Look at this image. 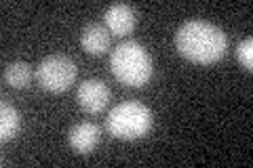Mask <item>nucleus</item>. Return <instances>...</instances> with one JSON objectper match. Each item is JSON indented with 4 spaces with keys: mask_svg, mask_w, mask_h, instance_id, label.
Returning <instances> with one entry per match:
<instances>
[{
    "mask_svg": "<svg viewBox=\"0 0 253 168\" xmlns=\"http://www.w3.org/2000/svg\"><path fill=\"white\" fill-rule=\"evenodd\" d=\"M81 46L89 55H104L110 46V32L106 26L89 23L81 32Z\"/></svg>",
    "mask_w": 253,
    "mask_h": 168,
    "instance_id": "nucleus-8",
    "label": "nucleus"
},
{
    "mask_svg": "<svg viewBox=\"0 0 253 168\" xmlns=\"http://www.w3.org/2000/svg\"><path fill=\"white\" fill-rule=\"evenodd\" d=\"M99 139H101V131L95 122L76 124V126H72V131L68 134L70 145H72V149L78 151V154H89V151H93L97 147Z\"/></svg>",
    "mask_w": 253,
    "mask_h": 168,
    "instance_id": "nucleus-7",
    "label": "nucleus"
},
{
    "mask_svg": "<svg viewBox=\"0 0 253 168\" xmlns=\"http://www.w3.org/2000/svg\"><path fill=\"white\" fill-rule=\"evenodd\" d=\"M106 129L112 137L123 141L146 137L152 129V111L139 101H123L106 118Z\"/></svg>",
    "mask_w": 253,
    "mask_h": 168,
    "instance_id": "nucleus-3",
    "label": "nucleus"
},
{
    "mask_svg": "<svg viewBox=\"0 0 253 168\" xmlns=\"http://www.w3.org/2000/svg\"><path fill=\"white\" fill-rule=\"evenodd\" d=\"M78 105H81L86 114H99V111H104L108 101H110V89L104 80L99 78H89L81 82L78 86Z\"/></svg>",
    "mask_w": 253,
    "mask_h": 168,
    "instance_id": "nucleus-5",
    "label": "nucleus"
},
{
    "mask_svg": "<svg viewBox=\"0 0 253 168\" xmlns=\"http://www.w3.org/2000/svg\"><path fill=\"white\" fill-rule=\"evenodd\" d=\"M76 63L66 57V55H51L41 61V66L36 67V80L44 91L51 93H61L68 91L76 80Z\"/></svg>",
    "mask_w": 253,
    "mask_h": 168,
    "instance_id": "nucleus-4",
    "label": "nucleus"
},
{
    "mask_svg": "<svg viewBox=\"0 0 253 168\" xmlns=\"http://www.w3.org/2000/svg\"><path fill=\"white\" fill-rule=\"evenodd\" d=\"M110 69L118 82L139 89V86H146L152 78V57L146 51V46H141L135 40H126L112 51Z\"/></svg>",
    "mask_w": 253,
    "mask_h": 168,
    "instance_id": "nucleus-2",
    "label": "nucleus"
},
{
    "mask_svg": "<svg viewBox=\"0 0 253 168\" xmlns=\"http://www.w3.org/2000/svg\"><path fill=\"white\" fill-rule=\"evenodd\" d=\"M175 49L194 63H215L226 55L228 36L217 26L203 19H192L175 32Z\"/></svg>",
    "mask_w": 253,
    "mask_h": 168,
    "instance_id": "nucleus-1",
    "label": "nucleus"
},
{
    "mask_svg": "<svg viewBox=\"0 0 253 168\" xmlns=\"http://www.w3.org/2000/svg\"><path fill=\"white\" fill-rule=\"evenodd\" d=\"M236 59L245 69H253V40L245 38L236 46Z\"/></svg>",
    "mask_w": 253,
    "mask_h": 168,
    "instance_id": "nucleus-11",
    "label": "nucleus"
},
{
    "mask_svg": "<svg viewBox=\"0 0 253 168\" xmlns=\"http://www.w3.org/2000/svg\"><path fill=\"white\" fill-rule=\"evenodd\" d=\"M104 21H106V28L110 34L114 36H126L131 34L133 28H135V13L129 4H112L106 9V15H104Z\"/></svg>",
    "mask_w": 253,
    "mask_h": 168,
    "instance_id": "nucleus-6",
    "label": "nucleus"
},
{
    "mask_svg": "<svg viewBox=\"0 0 253 168\" xmlns=\"http://www.w3.org/2000/svg\"><path fill=\"white\" fill-rule=\"evenodd\" d=\"M19 124H21L19 111L6 101L0 103V141L2 143L11 141L19 131Z\"/></svg>",
    "mask_w": 253,
    "mask_h": 168,
    "instance_id": "nucleus-9",
    "label": "nucleus"
},
{
    "mask_svg": "<svg viewBox=\"0 0 253 168\" xmlns=\"http://www.w3.org/2000/svg\"><path fill=\"white\" fill-rule=\"evenodd\" d=\"M4 80L13 89H28L32 82V67L26 61H15L4 67Z\"/></svg>",
    "mask_w": 253,
    "mask_h": 168,
    "instance_id": "nucleus-10",
    "label": "nucleus"
}]
</instances>
